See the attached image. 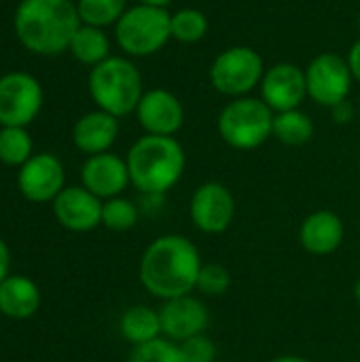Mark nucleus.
<instances>
[{
	"label": "nucleus",
	"instance_id": "1",
	"mask_svg": "<svg viewBox=\"0 0 360 362\" xmlns=\"http://www.w3.org/2000/svg\"><path fill=\"white\" fill-rule=\"evenodd\" d=\"M202 265V255L187 235L166 233L155 238L142 252L138 278L151 297L170 301L195 291Z\"/></svg>",
	"mask_w": 360,
	"mask_h": 362
},
{
	"label": "nucleus",
	"instance_id": "2",
	"mask_svg": "<svg viewBox=\"0 0 360 362\" xmlns=\"http://www.w3.org/2000/svg\"><path fill=\"white\" fill-rule=\"evenodd\" d=\"M81 23L72 0H21L15 11L17 38L38 55L66 51Z\"/></svg>",
	"mask_w": 360,
	"mask_h": 362
},
{
	"label": "nucleus",
	"instance_id": "3",
	"mask_svg": "<svg viewBox=\"0 0 360 362\" xmlns=\"http://www.w3.org/2000/svg\"><path fill=\"white\" fill-rule=\"evenodd\" d=\"M125 161L129 182L142 195L157 197L172 191L187 170V153L174 136L144 134L132 144Z\"/></svg>",
	"mask_w": 360,
	"mask_h": 362
},
{
	"label": "nucleus",
	"instance_id": "4",
	"mask_svg": "<svg viewBox=\"0 0 360 362\" xmlns=\"http://www.w3.org/2000/svg\"><path fill=\"white\" fill-rule=\"evenodd\" d=\"M87 85L98 108L117 119L136 112L144 95L138 66L132 59L119 55H110L108 59L93 66Z\"/></svg>",
	"mask_w": 360,
	"mask_h": 362
},
{
	"label": "nucleus",
	"instance_id": "5",
	"mask_svg": "<svg viewBox=\"0 0 360 362\" xmlns=\"http://www.w3.org/2000/svg\"><path fill=\"white\" fill-rule=\"evenodd\" d=\"M274 110L252 95L229 100L216 119L221 140L236 151H255L274 134Z\"/></svg>",
	"mask_w": 360,
	"mask_h": 362
},
{
	"label": "nucleus",
	"instance_id": "6",
	"mask_svg": "<svg viewBox=\"0 0 360 362\" xmlns=\"http://www.w3.org/2000/svg\"><path fill=\"white\" fill-rule=\"evenodd\" d=\"M170 17L168 8L136 4L115 23V38L127 55L149 57L161 51L172 38Z\"/></svg>",
	"mask_w": 360,
	"mask_h": 362
},
{
	"label": "nucleus",
	"instance_id": "7",
	"mask_svg": "<svg viewBox=\"0 0 360 362\" xmlns=\"http://www.w3.org/2000/svg\"><path fill=\"white\" fill-rule=\"evenodd\" d=\"M210 83L212 87L231 100L248 95L257 89L265 74L263 57L257 49L248 45H236L221 51L210 64Z\"/></svg>",
	"mask_w": 360,
	"mask_h": 362
},
{
	"label": "nucleus",
	"instance_id": "8",
	"mask_svg": "<svg viewBox=\"0 0 360 362\" xmlns=\"http://www.w3.org/2000/svg\"><path fill=\"white\" fill-rule=\"evenodd\" d=\"M308 98L318 106L333 108L335 104L350 98L352 91V70L348 59L337 53H320L306 68Z\"/></svg>",
	"mask_w": 360,
	"mask_h": 362
},
{
	"label": "nucleus",
	"instance_id": "9",
	"mask_svg": "<svg viewBox=\"0 0 360 362\" xmlns=\"http://www.w3.org/2000/svg\"><path fill=\"white\" fill-rule=\"evenodd\" d=\"M236 197L229 187L216 180L202 182L189 199V218L206 235L225 233L236 218Z\"/></svg>",
	"mask_w": 360,
	"mask_h": 362
},
{
	"label": "nucleus",
	"instance_id": "10",
	"mask_svg": "<svg viewBox=\"0 0 360 362\" xmlns=\"http://www.w3.org/2000/svg\"><path fill=\"white\" fill-rule=\"evenodd\" d=\"M42 106L40 83L25 72H11L0 78V125L25 127Z\"/></svg>",
	"mask_w": 360,
	"mask_h": 362
},
{
	"label": "nucleus",
	"instance_id": "11",
	"mask_svg": "<svg viewBox=\"0 0 360 362\" xmlns=\"http://www.w3.org/2000/svg\"><path fill=\"white\" fill-rule=\"evenodd\" d=\"M261 100L274 110H295L308 98L306 70L291 62H278L265 70L261 81Z\"/></svg>",
	"mask_w": 360,
	"mask_h": 362
},
{
	"label": "nucleus",
	"instance_id": "12",
	"mask_svg": "<svg viewBox=\"0 0 360 362\" xmlns=\"http://www.w3.org/2000/svg\"><path fill=\"white\" fill-rule=\"evenodd\" d=\"M159 318L161 335L174 344H180L206 333L210 325V310L199 297L185 295L163 301V305L159 308Z\"/></svg>",
	"mask_w": 360,
	"mask_h": 362
},
{
	"label": "nucleus",
	"instance_id": "13",
	"mask_svg": "<svg viewBox=\"0 0 360 362\" xmlns=\"http://www.w3.org/2000/svg\"><path fill=\"white\" fill-rule=\"evenodd\" d=\"M64 180L66 174L62 161L49 153H42L30 157L21 165L17 176V187L25 199L45 204V202H53L66 189Z\"/></svg>",
	"mask_w": 360,
	"mask_h": 362
},
{
	"label": "nucleus",
	"instance_id": "14",
	"mask_svg": "<svg viewBox=\"0 0 360 362\" xmlns=\"http://www.w3.org/2000/svg\"><path fill=\"white\" fill-rule=\"evenodd\" d=\"M136 117L146 134L174 136L185 125V106L176 93L168 89H151L144 91Z\"/></svg>",
	"mask_w": 360,
	"mask_h": 362
},
{
	"label": "nucleus",
	"instance_id": "15",
	"mask_svg": "<svg viewBox=\"0 0 360 362\" xmlns=\"http://www.w3.org/2000/svg\"><path fill=\"white\" fill-rule=\"evenodd\" d=\"M102 199L85 187H66L53 199V214L64 229L87 233L102 225Z\"/></svg>",
	"mask_w": 360,
	"mask_h": 362
},
{
	"label": "nucleus",
	"instance_id": "16",
	"mask_svg": "<svg viewBox=\"0 0 360 362\" xmlns=\"http://www.w3.org/2000/svg\"><path fill=\"white\" fill-rule=\"evenodd\" d=\"M83 187L100 199L119 197L129 185L127 161L115 153L91 155L81 170Z\"/></svg>",
	"mask_w": 360,
	"mask_h": 362
},
{
	"label": "nucleus",
	"instance_id": "17",
	"mask_svg": "<svg viewBox=\"0 0 360 362\" xmlns=\"http://www.w3.org/2000/svg\"><path fill=\"white\" fill-rule=\"evenodd\" d=\"M299 244L308 255L329 257L337 252L346 238V225L333 210H314L299 225Z\"/></svg>",
	"mask_w": 360,
	"mask_h": 362
},
{
	"label": "nucleus",
	"instance_id": "18",
	"mask_svg": "<svg viewBox=\"0 0 360 362\" xmlns=\"http://www.w3.org/2000/svg\"><path fill=\"white\" fill-rule=\"evenodd\" d=\"M119 136V121L117 117L104 112V110H93L83 115L72 129V140L79 151L85 155H100L108 153V148L115 144Z\"/></svg>",
	"mask_w": 360,
	"mask_h": 362
},
{
	"label": "nucleus",
	"instance_id": "19",
	"mask_svg": "<svg viewBox=\"0 0 360 362\" xmlns=\"http://www.w3.org/2000/svg\"><path fill=\"white\" fill-rule=\"evenodd\" d=\"M40 305L38 286L25 276H8L0 284V312L8 318H30Z\"/></svg>",
	"mask_w": 360,
	"mask_h": 362
},
{
	"label": "nucleus",
	"instance_id": "20",
	"mask_svg": "<svg viewBox=\"0 0 360 362\" xmlns=\"http://www.w3.org/2000/svg\"><path fill=\"white\" fill-rule=\"evenodd\" d=\"M121 335L132 346H142L153 339L163 337L161 335V318L159 310H153L149 305H132L123 312L119 322Z\"/></svg>",
	"mask_w": 360,
	"mask_h": 362
},
{
	"label": "nucleus",
	"instance_id": "21",
	"mask_svg": "<svg viewBox=\"0 0 360 362\" xmlns=\"http://www.w3.org/2000/svg\"><path fill=\"white\" fill-rule=\"evenodd\" d=\"M68 51L74 55V59H79L81 64L87 66H98L100 62L108 59L110 55V40L104 34V28H95V25H87L81 23V28L74 32Z\"/></svg>",
	"mask_w": 360,
	"mask_h": 362
},
{
	"label": "nucleus",
	"instance_id": "22",
	"mask_svg": "<svg viewBox=\"0 0 360 362\" xmlns=\"http://www.w3.org/2000/svg\"><path fill=\"white\" fill-rule=\"evenodd\" d=\"M272 136L284 146H303L314 136V121L301 108L276 112Z\"/></svg>",
	"mask_w": 360,
	"mask_h": 362
},
{
	"label": "nucleus",
	"instance_id": "23",
	"mask_svg": "<svg viewBox=\"0 0 360 362\" xmlns=\"http://www.w3.org/2000/svg\"><path fill=\"white\" fill-rule=\"evenodd\" d=\"M172 38L182 45H193L206 38L208 34V17L193 6H185L172 13L170 17Z\"/></svg>",
	"mask_w": 360,
	"mask_h": 362
},
{
	"label": "nucleus",
	"instance_id": "24",
	"mask_svg": "<svg viewBox=\"0 0 360 362\" xmlns=\"http://www.w3.org/2000/svg\"><path fill=\"white\" fill-rule=\"evenodd\" d=\"M76 8L83 23L106 28L121 19V15L127 11V0H79Z\"/></svg>",
	"mask_w": 360,
	"mask_h": 362
},
{
	"label": "nucleus",
	"instance_id": "25",
	"mask_svg": "<svg viewBox=\"0 0 360 362\" xmlns=\"http://www.w3.org/2000/svg\"><path fill=\"white\" fill-rule=\"evenodd\" d=\"M138 218H140L138 206L132 199H125L121 195L106 199L102 206V225L110 231H117V233L132 231Z\"/></svg>",
	"mask_w": 360,
	"mask_h": 362
},
{
	"label": "nucleus",
	"instance_id": "26",
	"mask_svg": "<svg viewBox=\"0 0 360 362\" xmlns=\"http://www.w3.org/2000/svg\"><path fill=\"white\" fill-rule=\"evenodd\" d=\"M32 157V140L23 127L0 129V161L6 165H23Z\"/></svg>",
	"mask_w": 360,
	"mask_h": 362
},
{
	"label": "nucleus",
	"instance_id": "27",
	"mask_svg": "<svg viewBox=\"0 0 360 362\" xmlns=\"http://www.w3.org/2000/svg\"><path fill=\"white\" fill-rule=\"evenodd\" d=\"M231 288V274L221 263H204L197 276L195 291L204 297H223Z\"/></svg>",
	"mask_w": 360,
	"mask_h": 362
},
{
	"label": "nucleus",
	"instance_id": "28",
	"mask_svg": "<svg viewBox=\"0 0 360 362\" xmlns=\"http://www.w3.org/2000/svg\"><path fill=\"white\" fill-rule=\"evenodd\" d=\"M127 362H185L180 356L178 344L159 337L142 346H134Z\"/></svg>",
	"mask_w": 360,
	"mask_h": 362
},
{
	"label": "nucleus",
	"instance_id": "29",
	"mask_svg": "<svg viewBox=\"0 0 360 362\" xmlns=\"http://www.w3.org/2000/svg\"><path fill=\"white\" fill-rule=\"evenodd\" d=\"M178 350H180V356L185 362H214L216 361V344L206 335H195L187 341H180L178 344Z\"/></svg>",
	"mask_w": 360,
	"mask_h": 362
},
{
	"label": "nucleus",
	"instance_id": "30",
	"mask_svg": "<svg viewBox=\"0 0 360 362\" xmlns=\"http://www.w3.org/2000/svg\"><path fill=\"white\" fill-rule=\"evenodd\" d=\"M331 117H333V121H335L337 125H348V123L354 121L356 108H354V104H352L350 100H344V102H339V104H335V106L331 108Z\"/></svg>",
	"mask_w": 360,
	"mask_h": 362
},
{
	"label": "nucleus",
	"instance_id": "31",
	"mask_svg": "<svg viewBox=\"0 0 360 362\" xmlns=\"http://www.w3.org/2000/svg\"><path fill=\"white\" fill-rule=\"evenodd\" d=\"M348 66H350V70H352V76H354V81H359L360 83V38L354 40V45L350 47V53H348Z\"/></svg>",
	"mask_w": 360,
	"mask_h": 362
},
{
	"label": "nucleus",
	"instance_id": "32",
	"mask_svg": "<svg viewBox=\"0 0 360 362\" xmlns=\"http://www.w3.org/2000/svg\"><path fill=\"white\" fill-rule=\"evenodd\" d=\"M8 267H11V255L6 244L0 240V284L8 278Z\"/></svg>",
	"mask_w": 360,
	"mask_h": 362
},
{
	"label": "nucleus",
	"instance_id": "33",
	"mask_svg": "<svg viewBox=\"0 0 360 362\" xmlns=\"http://www.w3.org/2000/svg\"><path fill=\"white\" fill-rule=\"evenodd\" d=\"M269 362H312L310 358H303V356H297V354H284V356H276L274 361Z\"/></svg>",
	"mask_w": 360,
	"mask_h": 362
},
{
	"label": "nucleus",
	"instance_id": "34",
	"mask_svg": "<svg viewBox=\"0 0 360 362\" xmlns=\"http://www.w3.org/2000/svg\"><path fill=\"white\" fill-rule=\"evenodd\" d=\"M172 0H138V4H144V6H157V8H168Z\"/></svg>",
	"mask_w": 360,
	"mask_h": 362
},
{
	"label": "nucleus",
	"instance_id": "35",
	"mask_svg": "<svg viewBox=\"0 0 360 362\" xmlns=\"http://www.w3.org/2000/svg\"><path fill=\"white\" fill-rule=\"evenodd\" d=\"M354 299H356V303L360 305V278L356 280V284H354Z\"/></svg>",
	"mask_w": 360,
	"mask_h": 362
},
{
	"label": "nucleus",
	"instance_id": "36",
	"mask_svg": "<svg viewBox=\"0 0 360 362\" xmlns=\"http://www.w3.org/2000/svg\"><path fill=\"white\" fill-rule=\"evenodd\" d=\"M359 174H360V157H359Z\"/></svg>",
	"mask_w": 360,
	"mask_h": 362
},
{
	"label": "nucleus",
	"instance_id": "37",
	"mask_svg": "<svg viewBox=\"0 0 360 362\" xmlns=\"http://www.w3.org/2000/svg\"><path fill=\"white\" fill-rule=\"evenodd\" d=\"M359 115H360V100H359Z\"/></svg>",
	"mask_w": 360,
	"mask_h": 362
},
{
	"label": "nucleus",
	"instance_id": "38",
	"mask_svg": "<svg viewBox=\"0 0 360 362\" xmlns=\"http://www.w3.org/2000/svg\"><path fill=\"white\" fill-rule=\"evenodd\" d=\"M356 362H360V361H356Z\"/></svg>",
	"mask_w": 360,
	"mask_h": 362
}]
</instances>
